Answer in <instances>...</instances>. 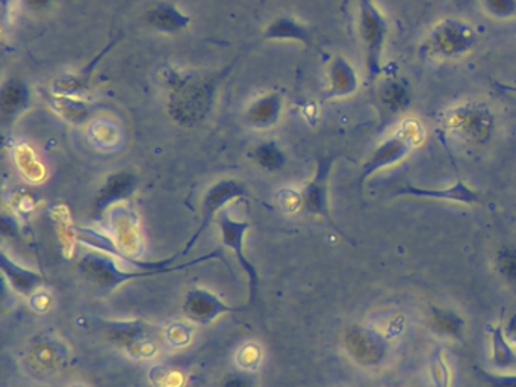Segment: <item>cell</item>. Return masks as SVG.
<instances>
[{
    "label": "cell",
    "instance_id": "19",
    "mask_svg": "<svg viewBox=\"0 0 516 387\" xmlns=\"http://www.w3.org/2000/svg\"><path fill=\"white\" fill-rule=\"evenodd\" d=\"M489 339H491L492 363L500 369H512L516 366V353L512 342L504 333L503 324L489 326Z\"/></svg>",
    "mask_w": 516,
    "mask_h": 387
},
{
    "label": "cell",
    "instance_id": "27",
    "mask_svg": "<svg viewBox=\"0 0 516 387\" xmlns=\"http://www.w3.org/2000/svg\"><path fill=\"white\" fill-rule=\"evenodd\" d=\"M482 7L492 19L510 20L516 17V0H482Z\"/></svg>",
    "mask_w": 516,
    "mask_h": 387
},
{
    "label": "cell",
    "instance_id": "17",
    "mask_svg": "<svg viewBox=\"0 0 516 387\" xmlns=\"http://www.w3.org/2000/svg\"><path fill=\"white\" fill-rule=\"evenodd\" d=\"M135 189V177L129 173H116L108 177L103 188L100 189L96 203H94V215L100 217L112 203L128 199Z\"/></svg>",
    "mask_w": 516,
    "mask_h": 387
},
{
    "label": "cell",
    "instance_id": "4",
    "mask_svg": "<svg viewBox=\"0 0 516 387\" xmlns=\"http://www.w3.org/2000/svg\"><path fill=\"white\" fill-rule=\"evenodd\" d=\"M211 259H220L223 264H226L223 256L218 251H212V253L197 257L194 261L187 262V264L173 265V267L164 268V270L125 271L112 257L97 253V251H91V253H85L79 259L78 267L84 274L85 279L99 286L102 291L111 292L123 283L131 282V280L146 279V277L159 276V274H167L171 271L184 270V268L193 267V265L202 264V262H208Z\"/></svg>",
    "mask_w": 516,
    "mask_h": 387
},
{
    "label": "cell",
    "instance_id": "13",
    "mask_svg": "<svg viewBox=\"0 0 516 387\" xmlns=\"http://www.w3.org/2000/svg\"><path fill=\"white\" fill-rule=\"evenodd\" d=\"M240 307H232L224 303L218 295L212 294L208 289H191L185 295L182 312L185 318L190 319L199 326H208L215 319L226 313L241 312Z\"/></svg>",
    "mask_w": 516,
    "mask_h": 387
},
{
    "label": "cell",
    "instance_id": "18",
    "mask_svg": "<svg viewBox=\"0 0 516 387\" xmlns=\"http://www.w3.org/2000/svg\"><path fill=\"white\" fill-rule=\"evenodd\" d=\"M429 321L432 329L441 336L464 341L467 322L459 313L445 307H430Z\"/></svg>",
    "mask_w": 516,
    "mask_h": 387
},
{
    "label": "cell",
    "instance_id": "31",
    "mask_svg": "<svg viewBox=\"0 0 516 387\" xmlns=\"http://www.w3.org/2000/svg\"><path fill=\"white\" fill-rule=\"evenodd\" d=\"M26 4L34 10H40V8L46 7L49 4V0H26Z\"/></svg>",
    "mask_w": 516,
    "mask_h": 387
},
{
    "label": "cell",
    "instance_id": "29",
    "mask_svg": "<svg viewBox=\"0 0 516 387\" xmlns=\"http://www.w3.org/2000/svg\"><path fill=\"white\" fill-rule=\"evenodd\" d=\"M220 387H255L253 380L244 374H231L224 378Z\"/></svg>",
    "mask_w": 516,
    "mask_h": 387
},
{
    "label": "cell",
    "instance_id": "23",
    "mask_svg": "<svg viewBox=\"0 0 516 387\" xmlns=\"http://www.w3.org/2000/svg\"><path fill=\"white\" fill-rule=\"evenodd\" d=\"M29 93L28 88L22 82L11 79L8 84L2 88V111L5 115H14L22 111L28 105Z\"/></svg>",
    "mask_w": 516,
    "mask_h": 387
},
{
    "label": "cell",
    "instance_id": "8",
    "mask_svg": "<svg viewBox=\"0 0 516 387\" xmlns=\"http://www.w3.org/2000/svg\"><path fill=\"white\" fill-rule=\"evenodd\" d=\"M335 159L333 155L320 156L318 158L314 176L309 180L308 185L303 188V191L300 192V196H302V209H305L308 214L323 218L339 236L349 239V236L336 226L332 214H330L329 179Z\"/></svg>",
    "mask_w": 516,
    "mask_h": 387
},
{
    "label": "cell",
    "instance_id": "21",
    "mask_svg": "<svg viewBox=\"0 0 516 387\" xmlns=\"http://www.w3.org/2000/svg\"><path fill=\"white\" fill-rule=\"evenodd\" d=\"M147 22L158 31L175 34L190 23V19L179 13L173 5L162 4L147 14Z\"/></svg>",
    "mask_w": 516,
    "mask_h": 387
},
{
    "label": "cell",
    "instance_id": "9",
    "mask_svg": "<svg viewBox=\"0 0 516 387\" xmlns=\"http://www.w3.org/2000/svg\"><path fill=\"white\" fill-rule=\"evenodd\" d=\"M217 224L220 227L221 239L227 248L234 251L237 257L238 264L246 271L249 277L250 301L255 300L259 288V273L255 265L249 261L244 253V236L249 230V223L247 221H238L229 215V212H221L217 217Z\"/></svg>",
    "mask_w": 516,
    "mask_h": 387
},
{
    "label": "cell",
    "instance_id": "32",
    "mask_svg": "<svg viewBox=\"0 0 516 387\" xmlns=\"http://www.w3.org/2000/svg\"><path fill=\"white\" fill-rule=\"evenodd\" d=\"M495 85H497L501 91H507V93L516 94V87H513V85L500 84V82H497Z\"/></svg>",
    "mask_w": 516,
    "mask_h": 387
},
{
    "label": "cell",
    "instance_id": "12",
    "mask_svg": "<svg viewBox=\"0 0 516 387\" xmlns=\"http://www.w3.org/2000/svg\"><path fill=\"white\" fill-rule=\"evenodd\" d=\"M106 336L112 344L134 357H147L155 351L152 330L144 322H111L106 327Z\"/></svg>",
    "mask_w": 516,
    "mask_h": 387
},
{
    "label": "cell",
    "instance_id": "28",
    "mask_svg": "<svg viewBox=\"0 0 516 387\" xmlns=\"http://www.w3.org/2000/svg\"><path fill=\"white\" fill-rule=\"evenodd\" d=\"M476 374L488 387H516V374H494L476 366Z\"/></svg>",
    "mask_w": 516,
    "mask_h": 387
},
{
    "label": "cell",
    "instance_id": "24",
    "mask_svg": "<svg viewBox=\"0 0 516 387\" xmlns=\"http://www.w3.org/2000/svg\"><path fill=\"white\" fill-rule=\"evenodd\" d=\"M495 270L504 282L516 286V245H504L495 256Z\"/></svg>",
    "mask_w": 516,
    "mask_h": 387
},
{
    "label": "cell",
    "instance_id": "30",
    "mask_svg": "<svg viewBox=\"0 0 516 387\" xmlns=\"http://www.w3.org/2000/svg\"><path fill=\"white\" fill-rule=\"evenodd\" d=\"M504 333H506L507 339L512 342V345L516 347V312L512 313L504 324Z\"/></svg>",
    "mask_w": 516,
    "mask_h": 387
},
{
    "label": "cell",
    "instance_id": "22",
    "mask_svg": "<svg viewBox=\"0 0 516 387\" xmlns=\"http://www.w3.org/2000/svg\"><path fill=\"white\" fill-rule=\"evenodd\" d=\"M282 108V99L277 94L261 97L247 112V120L255 127H270L276 123Z\"/></svg>",
    "mask_w": 516,
    "mask_h": 387
},
{
    "label": "cell",
    "instance_id": "5",
    "mask_svg": "<svg viewBox=\"0 0 516 387\" xmlns=\"http://www.w3.org/2000/svg\"><path fill=\"white\" fill-rule=\"evenodd\" d=\"M358 29L364 49L365 75L370 84H376L385 72L383 55L389 22L374 0H358Z\"/></svg>",
    "mask_w": 516,
    "mask_h": 387
},
{
    "label": "cell",
    "instance_id": "11",
    "mask_svg": "<svg viewBox=\"0 0 516 387\" xmlns=\"http://www.w3.org/2000/svg\"><path fill=\"white\" fill-rule=\"evenodd\" d=\"M243 197H249V194H247L246 189H244L240 183L235 182V180H221V182L215 183L212 188H209L208 192H206L205 199H203L202 223H200L196 233L191 236L184 250L181 251V256H187L188 251L193 248L197 239L205 232L206 227L217 217L218 211H220L226 203L232 202V200L235 199H243Z\"/></svg>",
    "mask_w": 516,
    "mask_h": 387
},
{
    "label": "cell",
    "instance_id": "3",
    "mask_svg": "<svg viewBox=\"0 0 516 387\" xmlns=\"http://www.w3.org/2000/svg\"><path fill=\"white\" fill-rule=\"evenodd\" d=\"M438 124L454 140L483 146L491 141L497 120L488 103L468 100L439 112Z\"/></svg>",
    "mask_w": 516,
    "mask_h": 387
},
{
    "label": "cell",
    "instance_id": "15",
    "mask_svg": "<svg viewBox=\"0 0 516 387\" xmlns=\"http://www.w3.org/2000/svg\"><path fill=\"white\" fill-rule=\"evenodd\" d=\"M329 87L324 93V100L346 99L359 90L361 78L352 62L344 56H335L329 67Z\"/></svg>",
    "mask_w": 516,
    "mask_h": 387
},
{
    "label": "cell",
    "instance_id": "7",
    "mask_svg": "<svg viewBox=\"0 0 516 387\" xmlns=\"http://www.w3.org/2000/svg\"><path fill=\"white\" fill-rule=\"evenodd\" d=\"M215 82L187 78L173 85L171 111L179 123H196L208 112L214 96Z\"/></svg>",
    "mask_w": 516,
    "mask_h": 387
},
{
    "label": "cell",
    "instance_id": "25",
    "mask_svg": "<svg viewBox=\"0 0 516 387\" xmlns=\"http://www.w3.org/2000/svg\"><path fill=\"white\" fill-rule=\"evenodd\" d=\"M430 377L435 387H451V369L445 357L444 347H438L433 351L430 359Z\"/></svg>",
    "mask_w": 516,
    "mask_h": 387
},
{
    "label": "cell",
    "instance_id": "14",
    "mask_svg": "<svg viewBox=\"0 0 516 387\" xmlns=\"http://www.w3.org/2000/svg\"><path fill=\"white\" fill-rule=\"evenodd\" d=\"M376 97L383 112L389 117H395L411 105V88L405 78L394 72H386L385 69L376 82Z\"/></svg>",
    "mask_w": 516,
    "mask_h": 387
},
{
    "label": "cell",
    "instance_id": "6",
    "mask_svg": "<svg viewBox=\"0 0 516 387\" xmlns=\"http://www.w3.org/2000/svg\"><path fill=\"white\" fill-rule=\"evenodd\" d=\"M342 344L350 359L364 368H379L391 353L388 338L374 327L362 324L350 326L344 333Z\"/></svg>",
    "mask_w": 516,
    "mask_h": 387
},
{
    "label": "cell",
    "instance_id": "16",
    "mask_svg": "<svg viewBox=\"0 0 516 387\" xmlns=\"http://www.w3.org/2000/svg\"><path fill=\"white\" fill-rule=\"evenodd\" d=\"M0 270L11 288L23 297H31L46 283V279L40 273L20 267L7 253L0 254Z\"/></svg>",
    "mask_w": 516,
    "mask_h": 387
},
{
    "label": "cell",
    "instance_id": "26",
    "mask_svg": "<svg viewBox=\"0 0 516 387\" xmlns=\"http://www.w3.org/2000/svg\"><path fill=\"white\" fill-rule=\"evenodd\" d=\"M253 156H255L253 159L268 171L280 170L285 162V156L274 143H264L256 147Z\"/></svg>",
    "mask_w": 516,
    "mask_h": 387
},
{
    "label": "cell",
    "instance_id": "20",
    "mask_svg": "<svg viewBox=\"0 0 516 387\" xmlns=\"http://www.w3.org/2000/svg\"><path fill=\"white\" fill-rule=\"evenodd\" d=\"M264 35L267 40H293L299 41L305 46L312 44V34L309 29L291 17H280V19L274 20Z\"/></svg>",
    "mask_w": 516,
    "mask_h": 387
},
{
    "label": "cell",
    "instance_id": "2",
    "mask_svg": "<svg viewBox=\"0 0 516 387\" xmlns=\"http://www.w3.org/2000/svg\"><path fill=\"white\" fill-rule=\"evenodd\" d=\"M424 140H426V129L418 118L408 117L401 120L394 131L379 143L370 158L362 165L358 179L359 192L364 191L365 182L374 174L405 161L417 147L424 143Z\"/></svg>",
    "mask_w": 516,
    "mask_h": 387
},
{
    "label": "cell",
    "instance_id": "1",
    "mask_svg": "<svg viewBox=\"0 0 516 387\" xmlns=\"http://www.w3.org/2000/svg\"><path fill=\"white\" fill-rule=\"evenodd\" d=\"M479 41V31L470 22L447 17L436 22L424 35L418 56L424 62L454 61L473 52Z\"/></svg>",
    "mask_w": 516,
    "mask_h": 387
},
{
    "label": "cell",
    "instance_id": "10",
    "mask_svg": "<svg viewBox=\"0 0 516 387\" xmlns=\"http://www.w3.org/2000/svg\"><path fill=\"white\" fill-rule=\"evenodd\" d=\"M394 196L436 200V202H450L467 206L480 205L482 203V194L476 191L473 186L468 185L464 179H457L453 185L445 186V188H423V186L405 183V185L394 192Z\"/></svg>",
    "mask_w": 516,
    "mask_h": 387
}]
</instances>
